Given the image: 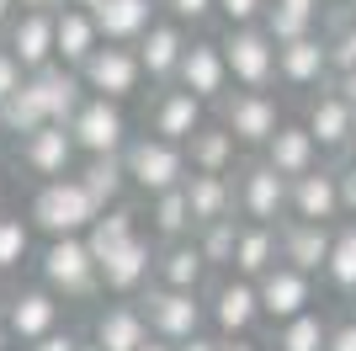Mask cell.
<instances>
[{
	"instance_id": "obj_20",
	"label": "cell",
	"mask_w": 356,
	"mask_h": 351,
	"mask_svg": "<svg viewBox=\"0 0 356 351\" xmlns=\"http://www.w3.org/2000/svg\"><path fill=\"white\" fill-rule=\"evenodd\" d=\"M186 48H192V32L160 16V22L149 27V38L134 48V54H138V64H144V80H149L154 91H165V86H176V75H181V58H186Z\"/></svg>"
},
{
	"instance_id": "obj_61",
	"label": "cell",
	"mask_w": 356,
	"mask_h": 351,
	"mask_svg": "<svg viewBox=\"0 0 356 351\" xmlns=\"http://www.w3.org/2000/svg\"><path fill=\"white\" fill-rule=\"evenodd\" d=\"M346 16H351V22H356V6H351V11H346Z\"/></svg>"
},
{
	"instance_id": "obj_24",
	"label": "cell",
	"mask_w": 356,
	"mask_h": 351,
	"mask_svg": "<svg viewBox=\"0 0 356 351\" xmlns=\"http://www.w3.org/2000/svg\"><path fill=\"white\" fill-rule=\"evenodd\" d=\"M96 16V32L102 43H118V48H138L149 38V27L160 22V0H106Z\"/></svg>"
},
{
	"instance_id": "obj_19",
	"label": "cell",
	"mask_w": 356,
	"mask_h": 351,
	"mask_svg": "<svg viewBox=\"0 0 356 351\" xmlns=\"http://www.w3.org/2000/svg\"><path fill=\"white\" fill-rule=\"evenodd\" d=\"M255 292H261V314H266L271 325H293L303 320L314 309V277H303V272H293V266H271L266 277L255 282Z\"/></svg>"
},
{
	"instance_id": "obj_3",
	"label": "cell",
	"mask_w": 356,
	"mask_h": 351,
	"mask_svg": "<svg viewBox=\"0 0 356 351\" xmlns=\"http://www.w3.org/2000/svg\"><path fill=\"white\" fill-rule=\"evenodd\" d=\"M122 165H128L134 192H144L149 203L165 197V192H176V187H186V176H192L186 149H181V144H165V139H154V133H134L128 149H122Z\"/></svg>"
},
{
	"instance_id": "obj_44",
	"label": "cell",
	"mask_w": 356,
	"mask_h": 351,
	"mask_svg": "<svg viewBox=\"0 0 356 351\" xmlns=\"http://www.w3.org/2000/svg\"><path fill=\"white\" fill-rule=\"evenodd\" d=\"M22 86H27V70H22V64L11 58V48H0V107L11 102Z\"/></svg>"
},
{
	"instance_id": "obj_5",
	"label": "cell",
	"mask_w": 356,
	"mask_h": 351,
	"mask_svg": "<svg viewBox=\"0 0 356 351\" xmlns=\"http://www.w3.org/2000/svg\"><path fill=\"white\" fill-rule=\"evenodd\" d=\"M138 309H144L149 336H154V341H170V346H181V341L208 336V292L149 288L144 298H138Z\"/></svg>"
},
{
	"instance_id": "obj_18",
	"label": "cell",
	"mask_w": 356,
	"mask_h": 351,
	"mask_svg": "<svg viewBox=\"0 0 356 351\" xmlns=\"http://www.w3.org/2000/svg\"><path fill=\"white\" fill-rule=\"evenodd\" d=\"M287 219L298 224H346V208H341V181H335V165H319L314 176L293 181V197H287Z\"/></svg>"
},
{
	"instance_id": "obj_57",
	"label": "cell",
	"mask_w": 356,
	"mask_h": 351,
	"mask_svg": "<svg viewBox=\"0 0 356 351\" xmlns=\"http://www.w3.org/2000/svg\"><path fill=\"white\" fill-rule=\"evenodd\" d=\"M144 351H176V346H170V341H149Z\"/></svg>"
},
{
	"instance_id": "obj_13",
	"label": "cell",
	"mask_w": 356,
	"mask_h": 351,
	"mask_svg": "<svg viewBox=\"0 0 356 351\" xmlns=\"http://www.w3.org/2000/svg\"><path fill=\"white\" fill-rule=\"evenodd\" d=\"M74 160H80L74 133L59 128V123L38 128L32 139H16V165H22L38 187H43V181H64V176H74Z\"/></svg>"
},
{
	"instance_id": "obj_59",
	"label": "cell",
	"mask_w": 356,
	"mask_h": 351,
	"mask_svg": "<svg viewBox=\"0 0 356 351\" xmlns=\"http://www.w3.org/2000/svg\"><path fill=\"white\" fill-rule=\"evenodd\" d=\"M351 6H356V0H335V11H351Z\"/></svg>"
},
{
	"instance_id": "obj_37",
	"label": "cell",
	"mask_w": 356,
	"mask_h": 351,
	"mask_svg": "<svg viewBox=\"0 0 356 351\" xmlns=\"http://www.w3.org/2000/svg\"><path fill=\"white\" fill-rule=\"evenodd\" d=\"M239 224L245 219H223V224H208V229H197V250H202V261L213 266V277H229L234 272V245H239Z\"/></svg>"
},
{
	"instance_id": "obj_49",
	"label": "cell",
	"mask_w": 356,
	"mask_h": 351,
	"mask_svg": "<svg viewBox=\"0 0 356 351\" xmlns=\"http://www.w3.org/2000/svg\"><path fill=\"white\" fill-rule=\"evenodd\" d=\"M277 6H293V11H303V16H314V22H319V16L330 11L325 0H277Z\"/></svg>"
},
{
	"instance_id": "obj_15",
	"label": "cell",
	"mask_w": 356,
	"mask_h": 351,
	"mask_svg": "<svg viewBox=\"0 0 356 351\" xmlns=\"http://www.w3.org/2000/svg\"><path fill=\"white\" fill-rule=\"evenodd\" d=\"M202 123H208V107L197 102L192 91H181V86L154 91L149 107H144V133H154L165 144H181V149H186V139H192Z\"/></svg>"
},
{
	"instance_id": "obj_53",
	"label": "cell",
	"mask_w": 356,
	"mask_h": 351,
	"mask_svg": "<svg viewBox=\"0 0 356 351\" xmlns=\"http://www.w3.org/2000/svg\"><path fill=\"white\" fill-rule=\"evenodd\" d=\"M223 351H266L261 341H223Z\"/></svg>"
},
{
	"instance_id": "obj_30",
	"label": "cell",
	"mask_w": 356,
	"mask_h": 351,
	"mask_svg": "<svg viewBox=\"0 0 356 351\" xmlns=\"http://www.w3.org/2000/svg\"><path fill=\"white\" fill-rule=\"evenodd\" d=\"M186 203H192V219L197 229L208 224H223V219H239L234 208V176H186Z\"/></svg>"
},
{
	"instance_id": "obj_39",
	"label": "cell",
	"mask_w": 356,
	"mask_h": 351,
	"mask_svg": "<svg viewBox=\"0 0 356 351\" xmlns=\"http://www.w3.org/2000/svg\"><path fill=\"white\" fill-rule=\"evenodd\" d=\"M0 128L11 133V139H32L38 128H48V112H43V102H38V91H32V80L22 91H16L11 102L0 107Z\"/></svg>"
},
{
	"instance_id": "obj_47",
	"label": "cell",
	"mask_w": 356,
	"mask_h": 351,
	"mask_svg": "<svg viewBox=\"0 0 356 351\" xmlns=\"http://www.w3.org/2000/svg\"><path fill=\"white\" fill-rule=\"evenodd\" d=\"M80 341L86 336H74V330H54V336H43L38 346H22V351H80Z\"/></svg>"
},
{
	"instance_id": "obj_51",
	"label": "cell",
	"mask_w": 356,
	"mask_h": 351,
	"mask_svg": "<svg viewBox=\"0 0 356 351\" xmlns=\"http://www.w3.org/2000/svg\"><path fill=\"white\" fill-rule=\"evenodd\" d=\"M22 16V0H0V38L11 32V22Z\"/></svg>"
},
{
	"instance_id": "obj_22",
	"label": "cell",
	"mask_w": 356,
	"mask_h": 351,
	"mask_svg": "<svg viewBox=\"0 0 356 351\" xmlns=\"http://www.w3.org/2000/svg\"><path fill=\"white\" fill-rule=\"evenodd\" d=\"M277 86L287 91H330L335 75H330V48H325V32H314L303 43H287L282 58H277Z\"/></svg>"
},
{
	"instance_id": "obj_21",
	"label": "cell",
	"mask_w": 356,
	"mask_h": 351,
	"mask_svg": "<svg viewBox=\"0 0 356 351\" xmlns=\"http://www.w3.org/2000/svg\"><path fill=\"white\" fill-rule=\"evenodd\" d=\"M90 341L102 351H144L154 336H149V320H144V309H138V298H112V304L96 309Z\"/></svg>"
},
{
	"instance_id": "obj_45",
	"label": "cell",
	"mask_w": 356,
	"mask_h": 351,
	"mask_svg": "<svg viewBox=\"0 0 356 351\" xmlns=\"http://www.w3.org/2000/svg\"><path fill=\"white\" fill-rule=\"evenodd\" d=\"M335 181H341V208H346V219H356V155H351V160H335Z\"/></svg>"
},
{
	"instance_id": "obj_7",
	"label": "cell",
	"mask_w": 356,
	"mask_h": 351,
	"mask_svg": "<svg viewBox=\"0 0 356 351\" xmlns=\"http://www.w3.org/2000/svg\"><path fill=\"white\" fill-rule=\"evenodd\" d=\"M223 58H229V75H234V91H271L277 86V58L282 48L271 43L261 27H239L229 32L223 27Z\"/></svg>"
},
{
	"instance_id": "obj_29",
	"label": "cell",
	"mask_w": 356,
	"mask_h": 351,
	"mask_svg": "<svg viewBox=\"0 0 356 351\" xmlns=\"http://www.w3.org/2000/svg\"><path fill=\"white\" fill-rule=\"evenodd\" d=\"M271 266H282V229L266 224H239V245H234V272L229 277L261 282Z\"/></svg>"
},
{
	"instance_id": "obj_35",
	"label": "cell",
	"mask_w": 356,
	"mask_h": 351,
	"mask_svg": "<svg viewBox=\"0 0 356 351\" xmlns=\"http://www.w3.org/2000/svg\"><path fill=\"white\" fill-rule=\"evenodd\" d=\"M330 292H341L356 304V219L335 224V245H330V266H325Z\"/></svg>"
},
{
	"instance_id": "obj_46",
	"label": "cell",
	"mask_w": 356,
	"mask_h": 351,
	"mask_svg": "<svg viewBox=\"0 0 356 351\" xmlns=\"http://www.w3.org/2000/svg\"><path fill=\"white\" fill-rule=\"evenodd\" d=\"M330 351H356V314L330 325Z\"/></svg>"
},
{
	"instance_id": "obj_31",
	"label": "cell",
	"mask_w": 356,
	"mask_h": 351,
	"mask_svg": "<svg viewBox=\"0 0 356 351\" xmlns=\"http://www.w3.org/2000/svg\"><path fill=\"white\" fill-rule=\"evenodd\" d=\"M138 234H144V213H138L134 203H122V208H106L102 219L90 224L86 245H90V256H96V266H102L106 256H118L122 245H134Z\"/></svg>"
},
{
	"instance_id": "obj_32",
	"label": "cell",
	"mask_w": 356,
	"mask_h": 351,
	"mask_svg": "<svg viewBox=\"0 0 356 351\" xmlns=\"http://www.w3.org/2000/svg\"><path fill=\"white\" fill-rule=\"evenodd\" d=\"M102 48V32H96V16L80 11V6H70V11H59V64L64 70H86L90 54Z\"/></svg>"
},
{
	"instance_id": "obj_56",
	"label": "cell",
	"mask_w": 356,
	"mask_h": 351,
	"mask_svg": "<svg viewBox=\"0 0 356 351\" xmlns=\"http://www.w3.org/2000/svg\"><path fill=\"white\" fill-rule=\"evenodd\" d=\"M16 341H11V330H6V325H0V351H11Z\"/></svg>"
},
{
	"instance_id": "obj_41",
	"label": "cell",
	"mask_w": 356,
	"mask_h": 351,
	"mask_svg": "<svg viewBox=\"0 0 356 351\" xmlns=\"http://www.w3.org/2000/svg\"><path fill=\"white\" fill-rule=\"evenodd\" d=\"M261 32H266L277 48H287V43L314 38V32H319V22H314V16H303V11H293V6H277V0H271V11H266V22H261Z\"/></svg>"
},
{
	"instance_id": "obj_27",
	"label": "cell",
	"mask_w": 356,
	"mask_h": 351,
	"mask_svg": "<svg viewBox=\"0 0 356 351\" xmlns=\"http://www.w3.org/2000/svg\"><path fill=\"white\" fill-rule=\"evenodd\" d=\"M32 80V91H38V102H43V112H48V123H59V128H70L74 123V112L86 107V80L74 70H64V64H48V70H38V75H27Z\"/></svg>"
},
{
	"instance_id": "obj_17",
	"label": "cell",
	"mask_w": 356,
	"mask_h": 351,
	"mask_svg": "<svg viewBox=\"0 0 356 351\" xmlns=\"http://www.w3.org/2000/svg\"><path fill=\"white\" fill-rule=\"evenodd\" d=\"M0 48H11V58H16L27 75L48 70V64H59V16H48V11H22V16L11 22V32L0 38Z\"/></svg>"
},
{
	"instance_id": "obj_52",
	"label": "cell",
	"mask_w": 356,
	"mask_h": 351,
	"mask_svg": "<svg viewBox=\"0 0 356 351\" xmlns=\"http://www.w3.org/2000/svg\"><path fill=\"white\" fill-rule=\"evenodd\" d=\"M11 292H16V282L0 272V320H6V309H11Z\"/></svg>"
},
{
	"instance_id": "obj_6",
	"label": "cell",
	"mask_w": 356,
	"mask_h": 351,
	"mask_svg": "<svg viewBox=\"0 0 356 351\" xmlns=\"http://www.w3.org/2000/svg\"><path fill=\"white\" fill-rule=\"evenodd\" d=\"M213 117L239 139V149H266L287 123L282 102H277L271 91H229V96L213 107Z\"/></svg>"
},
{
	"instance_id": "obj_38",
	"label": "cell",
	"mask_w": 356,
	"mask_h": 351,
	"mask_svg": "<svg viewBox=\"0 0 356 351\" xmlns=\"http://www.w3.org/2000/svg\"><path fill=\"white\" fill-rule=\"evenodd\" d=\"M325 48H330V75H335V86L351 80L356 75V22L346 11H330L325 22Z\"/></svg>"
},
{
	"instance_id": "obj_34",
	"label": "cell",
	"mask_w": 356,
	"mask_h": 351,
	"mask_svg": "<svg viewBox=\"0 0 356 351\" xmlns=\"http://www.w3.org/2000/svg\"><path fill=\"white\" fill-rule=\"evenodd\" d=\"M144 213H149V234H154L160 245H176V240H192V234H197L192 203H186V187L165 192V197H154Z\"/></svg>"
},
{
	"instance_id": "obj_58",
	"label": "cell",
	"mask_w": 356,
	"mask_h": 351,
	"mask_svg": "<svg viewBox=\"0 0 356 351\" xmlns=\"http://www.w3.org/2000/svg\"><path fill=\"white\" fill-rule=\"evenodd\" d=\"M80 351H102V346H96V341H90V336H86V341H80Z\"/></svg>"
},
{
	"instance_id": "obj_48",
	"label": "cell",
	"mask_w": 356,
	"mask_h": 351,
	"mask_svg": "<svg viewBox=\"0 0 356 351\" xmlns=\"http://www.w3.org/2000/svg\"><path fill=\"white\" fill-rule=\"evenodd\" d=\"M74 0H22V11H48V16H59V11H70Z\"/></svg>"
},
{
	"instance_id": "obj_40",
	"label": "cell",
	"mask_w": 356,
	"mask_h": 351,
	"mask_svg": "<svg viewBox=\"0 0 356 351\" xmlns=\"http://www.w3.org/2000/svg\"><path fill=\"white\" fill-rule=\"evenodd\" d=\"M32 261V224L22 213H0V272L16 277Z\"/></svg>"
},
{
	"instance_id": "obj_10",
	"label": "cell",
	"mask_w": 356,
	"mask_h": 351,
	"mask_svg": "<svg viewBox=\"0 0 356 351\" xmlns=\"http://www.w3.org/2000/svg\"><path fill=\"white\" fill-rule=\"evenodd\" d=\"M303 128H309L314 144L325 149V155H335V160H351L356 155V107H351V96H346L341 86L309 96V123H303Z\"/></svg>"
},
{
	"instance_id": "obj_36",
	"label": "cell",
	"mask_w": 356,
	"mask_h": 351,
	"mask_svg": "<svg viewBox=\"0 0 356 351\" xmlns=\"http://www.w3.org/2000/svg\"><path fill=\"white\" fill-rule=\"evenodd\" d=\"M330 325L335 320H325L319 309H309L303 320L277 325V330H271V346L277 351H330Z\"/></svg>"
},
{
	"instance_id": "obj_14",
	"label": "cell",
	"mask_w": 356,
	"mask_h": 351,
	"mask_svg": "<svg viewBox=\"0 0 356 351\" xmlns=\"http://www.w3.org/2000/svg\"><path fill=\"white\" fill-rule=\"evenodd\" d=\"M181 91H192L202 107H218L229 91H234V75H229V58H223L218 38H192L186 58H181V75H176Z\"/></svg>"
},
{
	"instance_id": "obj_1",
	"label": "cell",
	"mask_w": 356,
	"mask_h": 351,
	"mask_svg": "<svg viewBox=\"0 0 356 351\" xmlns=\"http://www.w3.org/2000/svg\"><path fill=\"white\" fill-rule=\"evenodd\" d=\"M96 219H102V208L90 203V192L80 187V176L43 181L27 203V224L38 234H48V240H86Z\"/></svg>"
},
{
	"instance_id": "obj_26",
	"label": "cell",
	"mask_w": 356,
	"mask_h": 351,
	"mask_svg": "<svg viewBox=\"0 0 356 351\" xmlns=\"http://www.w3.org/2000/svg\"><path fill=\"white\" fill-rule=\"evenodd\" d=\"M154 288H170V292H208V288H213V266L202 261L197 240L160 245V261H154Z\"/></svg>"
},
{
	"instance_id": "obj_42",
	"label": "cell",
	"mask_w": 356,
	"mask_h": 351,
	"mask_svg": "<svg viewBox=\"0 0 356 351\" xmlns=\"http://www.w3.org/2000/svg\"><path fill=\"white\" fill-rule=\"evenodd\" d=\"M160 16L176 22V27H186V32H197L218 16V0H160Z\"/></svg>"
},
{
	"instance_id": "obj_54",
	"label": "cell",
	"mask_w": 356,
	"mask_h": 351,
	"mask_svg": "<svg viewBox=\"0 0 356 351\" xmlns=\"http://www.w3.org/2000/svg\"><path fill=\"white\" fill-rule=\"evenodd\" d=\"M74 6H80V11H102L106 0H74Z\"/></svg>"
},
{
	"instance_id": "obj_33",
	"label": "cell",
	"mask_w": 356,
	"mask_h": 351,
	"mask_svg": "<svg viewBox=\"0 0 356 351\" xmlns=\"http://www.w3.org/2000/svg\"><path fill=\"white\" fill-rule=\"evenodd\" d=\"M80 187L90 192V203L102 208H122V197H128V187H134V181H128V165H122V155H102V160H86L80 165Z\"/></svg>"
},
{
	"instance_id": "obj_8",
	"label": "cell",
	"mask_w": 356,
	"mask_h": 351,
	"mask_svg": "<svg viewBox=\"0 0 356 351\" xmlns=\"http://www.w3.org/2000/svg\"><path fill=\"white\" fill-rule=\"evenodd\" d=\"M266 320L261 314V292L245 277H213L208 288V325L218 341H250V330Z\"/></svg>"
},
{
	"instance_id": "obj_50",
	"label": "cell",
	"mask_w": 356,
	"mask_h": 351,
	"mask_svg": "<svg viewBox=\"0 0 356 351\" xmlns=\"http://www.w3.org/2000/svg\"><path fill=\"white\" fill-rule=\"evenodd\" d=\"M176 351H223V341H218V336L208 330V336H197V341H181Z\"/></svg>"
},
{
	"instance_id": "obj_23",
	"label": "cell",
	"mask_w": 356,
	"mask_h": 351,
	"mask_svg": "<svg viewBox=\"0 0 356 351\" xmlns=\"http://www.w3.org/2000/svg\"><path fill=\"white\" fill-rule=\"evenodd\" d=\"M261 160L282 176V181H303V176H314L325 165V149L314 144V133L303 128V123H282V133L261 149Z\"/></svg>"
},
{
	"instance_id": "obj_55",
	"label": "cell",
	"mask_w": 356,
	"mask_h": 351,
	"mask_svg": "<svg viewBox=\"0 0 356 351\" xmlns=\"http://www.w3.org/2000/svg\"><path fill=\"white\" fill-rule=\"evenodd\" d=\"M341 91L351 96V107H356V75H351V80H341Z\"/></svg>"
},
{
	"instance_id": "obj_62",
	"label": "cell",
	"mask_w": 356,
	"mask_h": 351,
	"mask_svg": "<svg viewBox=\"0 0 356 351\" xmlns=\"http://www.w3.org/2000/svg\"><path fill=\"white\" fill-rule=\"evenodd\" d=\"M0 139H6V128H0Z\"/></svg>"
},
{
	"instance_id": "obj_16",
	"label": "cell",
	"mask_w": 356,
	"mask_h": 351,
	"mask_svg": "<svg viewBox=\"0 0 356 351\" xmlns=\"http://www.w3.org/2000/svg\"><path fill=\"white\" fill-rule=\"evenodd\" d=\"M154 261H160V240L138 234L134 245H122L118 256L102 261V292H112V298H144L154 288Z\"/></svg>"
},
{
	"instance_id": "obj_25",
	"label": "cell",
	"mask_w": 356,
	"mask_h": 351,
	"mask_svg": "<svg viewBox=\"0 0 356 351\" xmlns=\"http://www.w3.org/2000/svg\"><path fill=\"white\" fill-rule=\"evenodd\" d=\"M186 165H192L197 176H234L239 165H245V149H239V139L223 128L218 117H208V123L186 139Z\"/></svg>"
},
{
	"instance_id": "obj_11",
	"label": "cell",
	"mask_w": 356,
	"mask_h": 351,
	"mask_svg": "<svg viewBox=\"0 0 356 351\" xmlns=\"http://www.w3.org/2000/svg\"><path fill=\"white\" fill-rule=\"evenodd\" d=\"M0 325L11 330V341H22V346H38L43 336L64 330V304L43 288V282H16L11 309H6V320H0Z\"/></svg>"
},
{
	"instance_id": "obj_12",
	"label": "cell",
	"mask_w": 356,
	"mask_h": 351,
	"mask_svg": "<svg viewBox=\"0 0 356 351\" xmlns=\"http://www.w3.org/2000/svg\"><path fill=\"white\" fill-rule=\"evenodd\" d=\"M80 80H86L90 96H102V102H128V96H138V86H144V64H138L134 48H118V43H102L96 54H90V64L80 70Z\"/></svg>"
},
{
	"instance_id": "obj_43",
	"label": "cell",
	"mask_w": 356,
	"mask_h": 351,
	"mask_svg": "<svg viewBox=\"0 0 356 351\" xmlns=\"http://www.w3.org/2000/svg\"><path fill=\"white\" fill-rule=\"evenodd\" d=\"M271 11V0H218V16H223V27L239 32V27H261Z\"/></svg>"
},
{
	"instance_id": "obj_28",
	"label": "cell",
	"mask_w": 356,
	"mask_h": 351,
	"mask_svg": "<svg viewBox=\"0 0 356 351\" xmlns=\"http://www.w3.org/2000/svg\"><path fill=\"white\" fill-rule=\"evenodd\" d=\"M330 245H335V229H325V224H298V219L282 224V261L303 277H325Z\"/></svg>"
},
{
	"instance_id": "obj_4",
	"label": "cell",
	"mask_w": 356,
	"mask_h": 351,
	"mask_svg": "<svg viewBox=\"0 0 356 351\" xmlns=\"http://www.w3.org/2000/svg\"><path fill=\"white\" fill-rule=\"evenodd\" d=\"M287 197H293V181H282L261 155H245V165L234 171L239 219L245 224H266V229H282L287 224Z\"/></svg>"
},
{
	"instance_id": "obj_9",
	"label": "cell",
	"mask_w": 356,
	"mask_h": 351,
	"mask_svg": "<svg viewBox=\"0 0 356 351\" xmlns=\"http://www.w3.org/2000/svg\"><path fill=\"white\" fill-rule=\"evenodd\" d=\"M74 133V149L86 155V160H102V155H122L134 128H128V117H122L118 102H102V96H86V107L74 112L70 123Z\"/></svg>"
},
{
	"instance_id": "obj_2",
	"label": "cell",
	"mask_w": 356,
	"mask_h": 351,
	"mask_svg": "<svg viewBox=\"0 0 356 351\" xmlns=\"http://www.w3.org/2000/svg\"><path fill=\"white\" fill-rule=\"evenodd\" d=\"M38 282L59 304H96L102 298V266L86 240H48L38 250Z\"/></svg>"
},
{
	"instance_id": "obj_60",
	"label": "cell",
	"mask_w": 356,
	"mask_h": 351,
	"mask_svg": "<svg viewBox=\"0 0 356 351\" xmlns=\"http://www.w3.org/2000/svg\"><path fill=\"white\" fill-rule=\"evenodd\" d=\"M0 203H6V176H0ZM0 213H6V208H0Z\"/></svg>"
}]
</instances>
